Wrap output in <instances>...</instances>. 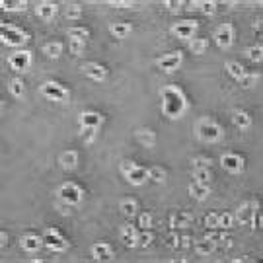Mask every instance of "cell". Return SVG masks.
I'll return each instance as SVG.
<instances>
[{
  "label": "cell",
  "instance_id": "obj_10",
  "mask_svg": "<svg viewBox=\"0 0 263 263\" xmlns=\"http://www.w3.org/2000/svg\"><path fill=\"white\" fill-rule=\"evenodd\" d=\"M213 39L214 43H216V47L218 49H230L234 43V39H236V31H234V26L232 24H220L218 28L214 29L213 33Z\"/></svg>",
  "mask_w": 263,
  "mask_h": 263
},
{
  "label": "cell",
  "instance_id": "obj_55",
  "mask_svg": "<svg viewBox=\"0 0 263 263\" xmlns=\"http://www.w3.org/2000/svg\"><path fill=\"white\" fill-rule=\"evenodd\" d=\"M253 29H255V31H259V29H261V18H257L255 22H253Z\"/></svg>",
  "mask_w": 263,
  "mask_h": 263
},
{
  "label": "cell",
  "instance_id": "obj_15",
  "mask_svg": "<svg viewBox=\"0 0 263 263\" xmlns=\"http://www.w3.org/2000/svg\"><path fill=\"white\" fill-rule=\"evenodd\" d=\"M43 246H45L43 244V236H39V234L28 232L19 238V248L28 253H37Z\"/></svg>",
  "mask_w": 263,
  "mask_h": 263
},
{
  "label": "cell",
  "instance_id": "obj_42",
  "mask_svg": "<svg viewBox=\"0 0 263 263\" xmlns=\"http://www.w3.org/2000/svg\"><path fill=\"white\" fill-rule=\"evenodd\" d=\"M164 246L170 250H179V234L177 230H172L164 236Z\"/></svg>",
  "mask_w": 263,
  "mask_h": 263
},
{
  "label": "cell",
  "instance_id": "obj_5",
  "mask_svg": "<svg viewBox=\"0 0 263 263\" xmlns=\"http://www.w3.org/2000/svg\"><path fill=\"white\" fill-rule=\"evenodd\" d=\"M43 244H45V248H47L49 252L53 253H63L70 248V242H68L67 236L60 232L58 228H53V226L45 228V232H43Z\"/></svg>",
  "mask_w": 263,
  "mask_h": 263
},
{
  "label": "cell",
  "instance_id": "obj_17",
  "mask_svg": "<svg viewBox=\"0 0 263 263\" xmlns=\"http://www.w3.org/2000/svg\"><path fill=\"white\" fill-rule=\"evenodd\" d=\"M138 226H133V224H123L121 226V232H119V238L125 248H138Z\"/></svg>",
  "mask_w": 263,
  "mask_h": 263
},
{
  "label": "cell",
  "instance_id": "obj_48",
  "mask_svg": "<svg viewBox=\"0 0 263 263\" xmlns=\"http://www.w3.org/2000/svg\"><path fill=\"white\" fill-rule=\"evenodd\" d=\"M164 8H168V12H172V14H179L184 10V2L181 0H166Z\"/></svg>",
  "mask_w": 263,
  "mask_h": 263
},
{
  "label": "cell",
  "instance_id": "obj_18",
  "mask_svg": "<svg viewBox=\"0 0 263 263\" xmlns=\"http://www.w3.org/2000/svg\"><path fill=\"white\" fill-rule=\"evenodd\" d=\"M205 238H209V240H213L218 248H230L232 246V238L228 236V232L224 230V228H207L205 230Z\"/></svg>",
  "mask_w": 263,
  "mask_h": 263
},
{
  "label": "cell",
  "instance_id": "obj_28",
  "mask_svg": "<svg viewBox=\"0 0 263 263\" xmlns=\"http://www.w3.org/2000/svg\"><path fill=\"white\" fill-rule=\"evenodd\" d=\"M193 248H195V252L199 253V255H211V253H214L216 250H218V246H216L213 240L205 238V236L201 238V240H195Z\"/></svg>",
  "mask_w": 263,
  "mask_h": 263
},
{
  "label": "cell",
  "instance_id": "obj_53",
  "mask_svg": "<svg viewBox=\"0 0 263 263\" xmlns=\"http://www.w3.org/2000/svg\"><path fill=\"white\" fill-rule=\"evenodd\" d=\"M57 209H58V211H60V213H63V214L72 213V211H70L72 207H70V205H67V203H63V201H57Z\"/></svg>",
  "mask_w": 263,
  "mask_h": 263
},
{
  "label": "cell",
  "instance_id": "obj_23",
  "mask_svg": "<svg viewBox=\"0 0 263 263\" xmlns=\"http://www.w3.org/2000/svg\"><path fill=\"white\" fill-rule=\"evenodd\" d=\"M136 140H138V145L145 146V148H154L156 146V133L152 129H148V127H140V129H136Z\"/></svg>",
  "mask_w": 263,
  "mask_h": 263
},
{
  "label": "cell",
  "instance_id": "obj_6",
  "mask_svg": "<svg viewBox=\"0 0 263 263\" xmlns=\"http://www.w3.org/2000/svg\"><path fill=\"white\" fill-rule=\"evenodd\" d=\"M33 63V55L29 49H18L8 55V67L16 72H28Z\"/></svg>",
  "mask_w": 263,
  "mask_h": 263
},
{
  "label": "cell",
  "instance_id": "obj_45",
  "mask_svg": "<svg viewBox=\"0 0 263 263\" xmlns=\"http://www.w3.org/2000/svg\"><path fill=\"white\" fill-rule=\"evenodd\" d=\"M68 49L74 57H80L86 51V43L84 41H76V39H68Z\"/></svg>",
  "mask_w": 263,
  "mask_h": 263
},
{
  "label": "cell",
  "instance_id": "obj_16",
  "mask_svg": "<svg viewBox=\"0 0 263 263\" xmlns=\"http://www.w3.org/2000/svg\"><path fill=\"white\" fill-rule=\"evenodd\" d=\"M82 72H84V76L90 78V80H94V82H104L109 74V70H107L104 65H99V63H86V65H82Z\"/></svg>",
  "mask_w": 263,
  "mask_h": 263
},
{
  "label": "cell",
  "instance_id": "obj_44",
  "mask_svg": "<svg viewBox=\"0 0 263 263\" xmlns=\"http://www.w3.org/2000/svg\"><path fill=\"white\" fill-rule=\"evenodd\" d=\"M259 76H261L259 72H246V74H244V76L238 80V84H240L242 88H252L253 84L259 80Z\"/></svg>",
  "mask_w": 263,
  "mask_h": 263
},
{
  "label": "cell",
  "instance_id": "obj_21",
  "mask_svg": "<svg viewBox=\"0 0 263 263\" xmlns=\"http://www.w3.org/2000/svg\"><path fill=\"white\" fill-rule=\"evenodd\" d=\"M187 191H189V195H191V199L199 201V203H203V201H207V197L211 195V185L199 184V181L191 179V184L187 185Z\"/></svg>",
  "mask_w": 263,
  "mask_h": 263
},
{
  "label": "cell",
  "instance_id": "obj_2",
  "mask_svg": "<svg viewBox=\"0 0 263 263\" xmlns=\"http://www.w3.org/2000/svg\"><path fill=\"white\" fill-rule=\"evenodd\" d=\"M195 131V136L205 143V145H216V143H220L224 136V131L220 123H216L214 119H211L209 115H203L197 119V123L193 127Z\"/></svg>",
  "mask_w": 263,
  "mask_h": 263
},
{
  "label": "cell",
  "instance_id": "obj_40",
  "mask_svg": "<svg viewBox=\"0 0 263 263\" xmlns=\"http://www.w3.org/2000/svg\"><path fill=\"white\" fill-rule=\"evenodd\" d=\"M152 242H154V232L150 228L138 232V248H150Z\"/></svg>",
  "mask_w": 263,
  "mask_h": 263
},
{
  "label": "cell",
  "instance_id": "obj_47",
  "mask_svg": "<svg viewBox=\"0 0 263 263\" xmlns=\"http://www.w3.org/2000/svg\"><path fill=\"white\" fill-rule=\"evenodd\" d=\"M82 14H84V12H82V6H80V4H70L67 8V18L72 19V22H76V19L82 18Z\"/></svg>",
  "mask_w": 263,
  "mask_h": 263
},
{
  "label": "cell",
  "instance_id": "obj_11",
  "mask_svg": "<svg viewBox=\"0 0 263 263\" xmlns=\"http://www.w3.org/2000/svg\"><path fill=\"white\" fill-rule=\"evenodd\" d=\"M220 166L228 174L238 175L246 170V158L242 154H238V152H224L220 156Z\"/></svg>",
  "mask_w": 263,
  "mask_h": 263
},
{
  "label": "cell",
  "instance_id": "obj_27",
  "mask_svg": "<svg viewBox=\"0 0 263 263\" xmlns=\"http://www.w3.org/2000/svg\"><path fill=\"white\" fill-rule=\"evenodd\" d=\"M131 31H133V26L129 22H113V24H109V33L115 39H125Z\"/></svg>",
  "mask_w": 263,
  "mask_h": 263
},
{
  "label": "cell",
  "instance_id": "obj_12",
  "mask_svg": "<svg viewBox=\"0 0 263 263\" xmlns=\"http://www.w3.org/2000/svg\"><path fill=\"white\" fill-rule=\"evenodd\" d=\"M257 209H259V201H257V199H248V201H244V203L236 209L234 220L244 224V226H250V220H252L253 213H255Z\"/></svg>",
  "mask_w": 263,
  "mask_h": 263
},
{
  "label": "cell",
  "instance_id": "obj_9",
  "mask_svg": "<svg viewBox=\"0 0 263 263\" xmlns=\"http://www.w3.org/2000/svg\"><path fill=\"white\" fill-rule=\"evenodd\" d=\"M39 92H41V96L51 99V102H65L68 97V90L60 82L57 80H47V82H43L41 86H39Z\"/></svg>",
  "mask_w": 263,
  "mask_h": 263
},
{
  "label": "cell",
  "instance_id": "obj_24",
  "mask_svg": "<svg viewBox=\"0 0 263 263\" xmlns=\"http://www.w3.org/2000/svg\"><path fill=\"white\" fill-rule=\"evenodd\" d=\"M232 123L240 131H248L252 127V115L246 109H234L232 111Z\"/></svg>",
  "mask_w": 263,
  "mask_h": 263
},
{
  "label": "cell",
  "instance_id": "obj_7",
  "mask_svg": "<svg viewBox=\"0 0 263 263\" xmlns=\"http://www.w3.org/2000/svg\"><path fill=\"white\" fill-rule=\"evenodd\" d=\"M181 63H184V53L181 51H172V53H164V55H160V57H156L154 65L162 72H168V74H172L175 72L177 68L181 67Z\"/></svg>",
  "mask_w": 263,
  "mask_h": 263
},
{
  "label": "cell",
  "instance_id": "obj_3",
  "mask_svg": "<svg viewBox=\"0 0 263 263\" xmlns=\"http://www.w3.org/2000/svg\"><path fill=\"white\" fill-rule=\"evenodd\" d=\"M57 199L70 207H78L84 201V189L76 181H65L57 187Z\"/></svg>",
  "mask_w": 263,
  "mask_h": 263
},
{
  "label": "cell",
  "instance_id": "obj_34",
  "mask_svg": "<svg viewBox=\"0 0 263 263\" xmlns=\"http://www.w3.org/2000/svg\"><path fill=\"white\" fill-rule=\"evenodd\" d=\"M207 49H209V39L193 37L191 41H189V51H191L193 55H203Z\"/></svg>",
  "mask_w": 263,
  "mask_h": 263
},
{
  "label": "cell",
  "instance_id": "obj_33",
  "mask_svg": "<svg viewBox=\"0 0 263 263\" xmlns=\"http://www.w3.org/2000/svg\"><path fill=\"white\" fill-rule=\"evenodd\" d=\"M191 177H193L195 181H199V184L211 185V181H213V172H211V168H199V170H191Z\"/></svg>",
  "mask_w": 263,
  "mask_h": 263
},
{
  "label": "cell",
  "instance_id": "obj_50",
  "mask_svg": "<svg viewBox=\"0 0 263 263\" xmlns=\"http://www.w3.org/2000/svg\"><path fill=\"white\" fill-rule=\"evenodd\" d=\"M263 224V218H261V209H257L255 213H253L252 220H250V226H252L253 230H259Z\"/></svg>",
  "mask_w": 263,
  "mask_h": 263
},
{
  "label": "cell",
  "instance_id": "obj_19",
  "mask_svg": "<svg viewBox=\"0 0 263 263\" xmlns=\"http://www.w3.org/2000/svg\"><path fill=\"white\" fill-rule=\"evenodd\" d=\"M58 14V4L55 2H49V0H43L35 6V16H37L41 22H51L55 19Z\"/></svg>",
  "mask_w": 263,
  "mask_h": 263
},
{
  "label": "cell",
  "instance_id": "obj_51",
  "mask_svg": "<svg viewBox=\"0 0 263 263\" xmlns=\"http://www.w3.org/2000/svg\"><path fill=\"white\" fill-rule=\"evenodd\" d=\"M136 162H133V160H121V164H119V170H121V174H123V177H125L129 172H133L135 170Z\"/></svg>",
  "mask_w": 263,
  "mask_h": 263
},
{
  "label": "cell",
  "instance_id": "obj_39",
  "mask_svg": "<svg viewBox=\"0 0 263 263\" xmlns=\"http://www.w3.org/2000/svg\"><path fill=\"white\" fill-rule=\"evenodd\" d=\"M136 218H138V230H148V228H152V214L148 213V211H143V213L136 214Z\"/></svg>",
  "mask_w": 263,
  "mask_h": 263
},
{
  "label": "cell",
  "instance_id": "obj_41",
  "mask_svg": "<svg viewBox=\"0 0 263 263\" xmlns=\"http://www.w3.org/2000/svg\"><path fill=\"white\" fill-rule=\"evenodd\" d=\"M234 214L224 211V213H218V228H224V230H230L234 226Z\"/></svg>",
  "mask_w": 263,
  "mask_h": 263
},
{
  "label": "cell",
  "instance_id": "obj_43",
  "mask_svg": "<svg viewBox=\"0 0 263 263\" xmlns=\"http://www.w3.org/2000/svg\"><path fill=\"white\" fill-rule=\"evenodd\" d=\"M80 135H82V140L86 145H92L97 136V127H82L80 129Z\"/></svg>",
  "mask_w": 263,
  "mask_h": 263
},
{
  "label": "cell",
  "instance_id": "obj_36",
  "mask_svg": "<svg viewBox=\"0 0 263 263\" xmlns=\"http://www.w3.org/2000/svg\"><path fill=\"white\" fill-rule=\"evenodd\" d=\"M88 37H90V29L88 28L74 26V28L68 29V39H76V41H84V43H86Z\"/></svg>",
  "mask_w": 263,
  "mask_h": 263
},
{
  "label": "cell",
  "instance_id": "obj_32",
  "mask_svg": "<svg viewBox=\"0 0 263 263\" xmlns=\"http://www.w3.org/2000/svg\"><path fill=\"white\" fill-rule=\"evenodd\" d=\"M8 90L16 99L26 97V84H24V80H19V78H12V80H10Z\"/></svg>",
  "mask_w": 263,
  "mask_h": 263
},
{
  "label": "cell",
  "instance_id": "obj_13",
  "mask_svg": "<svg viewBox=\"0 0 263 263\" xmlns=\"http://www.w3.org/2000/svg\"><path fill=\"white\" fill-rule=\"evenodd\" d=\"M193 214L189 213V211H184V209H179V211H172L170 216H168V224H170V228L172 230H184V228H189L191 224H193Z\"/></svg>",
  "mask_w": 263,
  "mask_h": 263
},
{
  "label": "cell",
  "instance_id": "obj_54",
  "mask_svg": "<svg viewBox=\"0 0 263 263\" xmlns=\"http://www.w3.org/2000/svg\"><path fill=\"white\" fill-rule=\"evenodd\" d=\"M6 244H8V232L2 230L0 232V248H6Z\"/></svg>",
  "mask_w": 263,
  "mask_h": 263
},
{
  "label": "cell",
  "instance_id": "obj_29",
  "mask_svg": "<svg viewBox=\"0 0 263 263\" xmlns=\"http://www.w3.org/2000/svg\"><path fill=\"white\" fill-rule=\"evenodd\" d=\"M224 70H226V72H228L236 82H238V80L248 72V70L244 68L242 63H238V60H226V63H224Z\"/></svg>",
  "mask_w": 263,
  "mask_h": 263
},
{
  "label": "cell",
  "instance_id": "obj_49",
  "mask_svg": "<svg viewBox=\"0 0 263 263\" xmlns=\"http://www.w3.org/2000/svg\"><path fill=\"white\" fill-rule=\"evenodd\" d=\"M203 224L207 228H216V226H218V213H214V211L207 213L203 218Z\"/></svg>",
  "mask_w": 263,
  "mask_h": 263
},
{
  "label": "cell",
  "instance_id": "obj_4",
  "mask_svg": "<svg viewBox=\"0 0 263 263\" xmlns=\"http://www.w3.org/2000/svg\"><path fill=\"white\" fill-rule=\"evenodd\" d=\"M0 39H2V43L8 45V47L22 49L29 41V33L24 31V29L16 28V26H6V24H2V28H0Z\"/></svg>",
  "mask_w": 263,
  "mask_h": 263
},
{
  "label": "cell",
  "instance_id": "obj_25",
  "mask_svg": "<svg viewBox=\"0 0 263 263\" xmlns=\"http://www.w3.org/2000/svg\"><path fill=\"white\" fill-rule=\"evenodd\" d=\"M119 211H121L123 216H127V218H135L136 214H138V203H136V199H133V197L121 199V201H119Z\"/></svg>",
  "mask_w": 263,
  "mask_h": 263
},
{
  "label": "cell",
  "instance_id": "obj_31",
  "mask_svg": "<svg viewBox=\"0 0 263 263\" xmlns=\"http://www.w3.org/2000/svg\"><path fill=\"white\" fill-rule=\"evenodd\" d=\"M43 55L47 58H58L63 55V43L60 41H49L43 45Z\"/></svg>",
  "mask_w": 263,
  "mask_h": 263
},
{
  "label": "cell",
  "instance_id": "obj_20",
  "mask_svg": "<svg viewBox=\"0 0 263 263\" xmlns=\"http://www.w3.org/2000/svg\"><path fill=\"white\" fill-rule=\"evenodd\" d=\"M78 123H80V129L82 127H99L104 125V115L99 111H94V109H88V111H82L80 117H78Z\"/></svg>",
  "mask_w": 263,
  "mask_h": 263
},
{
  "label": "cell",
  "instance_id": "obj_14",
  "mask_svg": "<svg viewBox=\"0 0 263 263\" xmlns=\"http://www.w3.org/2000/svg\"><path fill=\"white\" fill-rule=\"evenodd\" d=\"M90 255H92V259H96V261H111V259H113V248L107 242H104V240H99V242L92 244Z\"/></svg>",
  "mask_w": 263,
  "mask_h": 263
},
{
  "label": "cell",
  "instance_id": "obj_52",
  "mask_svg": "<svg viewBox=\"0 0 263 263\" xmlns=\"http://www.w3.org/2000/svg\"><path fill=\"white\" fill-rule=\"evenodd\" d=\"M191 242H193V240H191V236H187V234H185V236H179V250L189 248V246H191Z\"/></svg>",
  "mask_w": 263,
  "mask_h": 263
},
{
  "label": "cell",
  "instance_id": "obj_22",
  "mask_svg": "<svg viewBox=\"0 0 263 263\" xmlns=\"http://www.w3.org/2000/svg\"><path fill=\"white\" fill-rule=\"evenodd\" d=\"M125 179L129 181L131 185H136V187H140V185H145L148 181V168L145 166H135V170L133 172H129L125 175Z\"/></svg>",
  "mask_w": 263,
  "mask_h": 263
},
{
  "label": "cell",
  "instance_id": "obj_8",
  "mask_svg": "<svg viewBox=\"0 0 263 263\" xmlns=\"http://www.w3.org/2000/svg\"><path fill=\"white\" fill-rule=\"evenodd\" d=\"M197 29H199V22H197V19H179V22L172 24L170 33L177 39H187V41H191V39L195 37V33H197Z\"/></svg>",
  "mask_w": 263,
  "mask_h": 263
},
{
  "label": "cell",
  "instance_id": "obj_38",
  "mask_svg": "<svg viewBox=\"0 0 263 263\" xmlns=\"http://www.w3.org/2000/svg\"><path fill=\"white\" fill-rule=\"evenodd\" d=\"M197 10L205 14V16H214L216 14V2L213 0H203V2H197Z\"/></svg>",
  "mask_w": 263,
  "mask_h": 263
},
{
  "label": "cell",
  "instance_id": "obj_30",
  "mask_svg": "<svg viewBox=\"0 0 263 263\" xmlns=\"http://www.w3.org/2000/svg\"><path fill=\"white\" fill-rule=\"evenodd\" d=\"M168 179V172H166L162 166H152L148 168V181H152L154 185H162Z\"/></svg>",
  "mask_w": 263,
  "mask_h": 263
},
{
  "label": "cell",
  "instance_id": "obj_26",
  "mask_svg": "<svg viewBox=\"0 0 263 263\" xmlns=\"http://www.w3.org/2000/svg\"><path fill=\"white\" fill-rule=\"evenodd\" d=\"M58 164H60L63 170H67V172L74 170L78 166V152L76 150H65L63 154L58 156Z\"/></svg>",
  "mask_w": 263,
  "mask_h": 263
},
{
  "label": "cell",
  "instance_id": "obj_35",
  "mask_svg": "<svg viewBox=\"0 0 263 263\" xmlns=\"http://www.w3.org/2000/svg\"><path fill=\"white\" fill-rule=\"evenodd\" d=\"M28 2L26 0H2L0 2V8L4 12H19V10H26Z\"/></svg>",
  "mask_w": 263,
  "mask_h": 263
},
{
  "label": "cell",
  "instance_id": "obj_37",
  "mask_svg": "<svg viewBox=\"0 0 263 263\" xmlns=\"http://www.w3.org/2000/svg\"><path fill=\"white\" fill-rule=\"evenodd\" d=\"M246 57L250 58L252 63H261V60H263V47H261V43H255V45H252V47L246 49Z\"/></svg>",
  "mask_w": 263,
  "mask_h": 263
},
{
  "label": "cell",
  "instance_id": "obj_46",
  "mask_svg": "<svg viewBox=\"0 0 263 263\" xmlns=\"http://www.w3.org/2000/svg\"><path fill=\"white\" fill-rule=\"evenodd\" d=\"M213 166V160L207 158V156H195L191 160V170H199V168H211Z\"/></svg>",
  "mask_w": 263,
  "mask_h": 263
},
{
  "label": "cell",
  "instance_id": "obj_1",
  "mask_svg": "<svg viewBox=\"0 0 263 263\" xmlns=\"http://www.w3.org/2000/svg\"><path fill=\"white\" fill-rule=\"evenodd\" d=\"M187 109L189 99L177 84H166L164 88H160V111L166 119L177 121L187 113Z\"/></svg>",
  "mask_w": 263,
  "mask_h": 263
}]
</instances>
